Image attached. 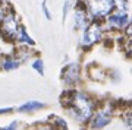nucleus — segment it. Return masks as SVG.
<instances>
[{"instance_id": "6", "label": "nucleus", "mask_w": 132, "mask_h": 130, "mask_svg": "<svg viewBox=\"0 0 132 130\" xmlns=\"http://www.w3.org/2000/svg\"><path fill=\"white\" fill-rule=\"evenodd\" d=\"M90 22V15L85 9V3L81 0L75 5V26L79 29H84Z\"/></svg>"}, {"instance_id": "17", "label": "nucleus", "mask_w": 132, "mask_h": 130, "mask_svg": "<svg viewBox=\"0 0 132 130\" xmlns=\"http://www.w3.org/2000/svg\"><path fill=\"white\" fill-rule=\"evenodd\" d=\"M12 111V108H0V114H3V113H10Z\"/></svg>"}, {"instance_id": "13", "label": "nucleus", "mask_w": 132, "mask_h": 130, "mask_svg": "<svg viewBox=\"0 0 132 130\" xmlns=\"http://www.w3.org/2000/svg\"><path fill=\"white\" fill-rule=\"evenodd\" d=\"M41 9H43V13H44V16H46V19H52V15H50V12H48V7H47V0H43L41 3Z\"/></svg>"}, {"instance_id": "14", "label": "nucleus", "mask_w": 132, "mask_h": 130, "mask_svg": "<svg viewBox=\"0 0 132 130\" xmlns=\"http://www.w3.org/2000/svg\"><path fill=\"white\" fill-rule=\"evenodd\" d=\"M32 67L37 70L40 75L44 73V67H43V61L41 60H35V61H34V64H32Z\"/></svg>"}, {"instance_id": "4", "label": "nucleus", "mask_w": 132, "mask_h": 130, "mask_svg": "<svg viewBox=\"0 0 132 130\" xmlns=\"http://www.w3.org/2000/svg\"><path fill=\"white\" fill-rule=\"evenodd\" d=\"M84 37H82V44L87 47L93 45L101 38V25L98 21H93L85 26Z\"/></svg>"}, {"instance_id": "7", "label": "nucleus", "mask_w": 132, "mask_h": 130, "mask_svg": "<svg viewBox=\"0 0 132 130\" xmlns=\"http://www.w3.org/2000/svg\"><path fill=\"white\" fill-rule=\"evenodd\" d=\"M62 76H63V80H66L68 83H73L79 78V67L76 64H69L66 69H63Z\"/></svg>"}, {"instance_id": "11", "label": "nucleus", "mask_w": 132, "mask_h": 130, "mask_svg": "<svg viewBox=\"0 0 132 130\" xmlns=\"http://www.w3.org/2000/svg\"><path fill=\"white\" fill-rule=\"evenodd\" d=\"M18 66H19V61L12 60V59H6L5 63H3V67H5V70H13V69H16Z\"/></svg>"}, {"instance_id": "9", "label": "nucleus", "mask_w": 132, "mask_h": 130, "mask_svg": "<svg viewBox=\"0 0 132 130\" xmlns=\"http://www.w3.org/2000/svg\"><path fill=\"white\" fill-rule=\"evenodd\" d=\"M109 121H110V117L106 116L104 113H98V114L95 116V118L93 120V126H94L95 129H101V127H104L106 124H109Z\"/></svg>"}, {"instance_id": "10", "label": "nucleus", "mask_w": 132, "mask_h": 130, "mask_svg": "<svg viewBox=\"0 0 132 130\" xmlns=\"http://www.w3.org/2000/svg\"><path fill=\"white\" fill-rule=\"evenodd\" d=\"M16 41H18V42H25V44H29V45H32V44H34V40L29 37L28 34H27V31H25L22 26H19V29H18V37H16Z\"/></svg>"}, {"instance_id": "8", "label": "nucleus", "mask_w": 132, "mask_h": 130, "mask_svg": "<svg viewBox=\"0 0 132 130\" xmlns=\"http://www.w3.org/2000/svg\"><path fill=\"white\" fill-rule=\"evenodd\" d=\"M44 107V104H41V102L38 101H29L27 102V104H24V105H21V107L18 108L21 113H31V111H35V110H40V108Z\"/></svg>"}, {"instance_id": "3", "label": "nucleus", "mask_w": 132, "mask_h": 130, "mask_svg": "<svg viewBox=\"0 0 132 130\" xmlns=\"http://www.w3.org/2000/svg\"><path fill=\"white\" fill-rule=\"evenodd\" d=\"M18 29H19V21L18 16L15 15L12 9L3 16V19L0 21V32L5 35V38L15 41L18 37Z\"/></svg>"}, {"instance_id": "16", "label": "nucleus", "mask_w": 132, "mask_h": 130, "mask_svg": "<svg viewBox=\"0 0 132 130\" xmlns=\"http://www.w3.org/2000/svg\"><path fill=\"white\" fill-rule=\"evenodd\" d=\"M16 127H18V123H16V121H13V123H10L6 129H2V130H16Z\"/></svg>"}, {"instance_id": "1", "label": "nucleus", "mask_w": 132, "mask_h": 130, "mask_svg": "<svg viewBox=\"0 0 132 130\" xmlns=\"http://www.w3.org/2000/svg\"><path fill=\"white\" fill-rule=\"evenodd\" d=\"M84 3L93 21H101L114 9L113 0H84Z\"/></svg>"}, {"instance_id": "12", "label": "nucleus", "mask_w": 132, "mask_h": 130, "mask_svg": "<svg viewBox=\"0 0 132 130\" xmlns=\"http://www.w3.org/2000/svg\"><path fill=\"white\" fill-rule=\"evenodd\" d=\"M113 3H114V9L119 10H128V7H129L128 0H113Z\"/></svg>"}, {"instance_id": "2", "label": "nucleus", "mask_w": 132, "mask_h": 130, "mask_svg": "<svg viewBox=\"0 0 132 130\" xmlns=\"http://www.w3.org/2000/svg\"><path fill=\"white\" fill-rule=\"evenodd\" d=\"M72 105V113H75V116L78 120L84 121L87 118H90L91 113H93V102L88 98L82 95V94H75L72 97V101L69 104V107Z\"/></svg>"}, {"instance_id": "15", "label": "nucleus", "mask_w": 132, "mask_h": 130, "mask_svg": "<svg viewBox=\"0 0 132 130\" xmlns=\"http://www.w3.org/2000/svg\"><path fill=\"white\" fill-rule=\"evenodd\" d=\"M71 3H72V0H66L65 2V6H63V19H66V16H68V12L71 9Z\"/></svg>"}, {"instance_id": "5", "label": "nucleus", "mask_w": 132, "mask_h": 130, "mask_svg": "<svg viewBox=\"0 0 132 130\" xmlns=\"http://www.w3.org/2000/svg\"><path fill=\"white\" fill-rule=\"evenodd\" d=\"M106 18L109 25L114 29H123L126 25H129V15L126 13V10L113 9Z\"/></svg>"}]
</instances>
